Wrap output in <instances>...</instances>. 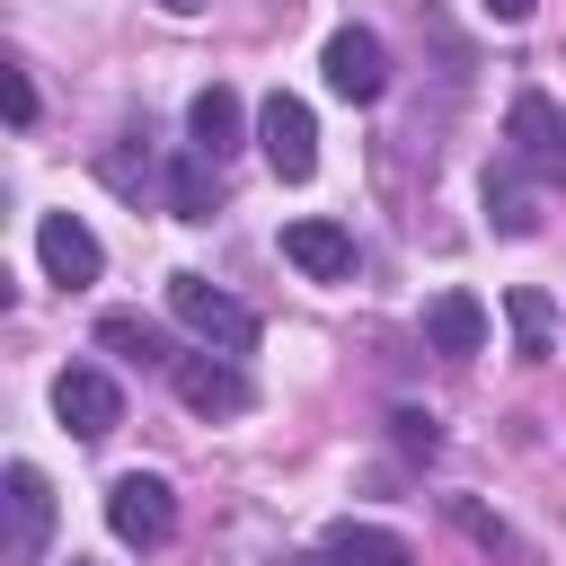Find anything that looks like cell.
I'll list each match as a JSON object with an SVG mask.
<instances>
[{
    "mask_svg": "<svg viewBox=\"0 0 566 566\" xmlns=\"http://www.w3.org/2000/svg\"><path fill=\"white\" fill-rule=\"evenodd\" d=\"M168 310L186 336H203L212 354H248L256 345V310H239L230 292H212L203 274H168Z\"/></svg>",
    "mask_w": 566,
    "mask_h": 566,
    "instance_id": "6da1fadb",
    "label": "cell"
},
{
    "mask_svg": "<svg viewBox=\"0 0 566 566\" xmlns=\"http://www.w3.org/2000/svg\"><path fill=\"white\" fill-rule=\"evenodd\" d=\"M106 531H115L124 548H159V539L177 531V495H168V478L124 469V478L106 486Z\"/></svg>",
    "mask_w": 566,
    "mask_h": 566,
    "instance_id": "7a4b0ae2",
    "label": "cell"
},
{
    "mask_svg": "<svg viewBox=\"0 0 566 566\" xmlns=\"http://www.w3.org/2000/svg\"><path fill=\"white\" fill-rule=\"evenodd\" d=\"M504 142H513V159H522L531 177L566 186V115H557V97L513 88V106H504Z\"/></svg>",
    "mask_w": 566,
    "mask_h": 566,
    "instance_id": "3957f363",
    "label": "cell"
},
{
    "mask_svg": "<svg viewBox=\"0 0 566 566\" xmlns=\"http://www.w3.org/2000/svg\"><path fill=\"white\" fill-rule=\"evenodd\" d=\"M256 142H265V159H274L283 186H301V177L318 168V115H310L292 88H274V97L256 106Z\"/></svg>",
    "mask_w": 566,
    "mask_h": 566,
    "instance_id": "277c9868",
    "label": "cell"
},
{
    "mask_svg": "<svg viewBox=\"0 0 566 566\" xmlns=\"http://www.w3.org/2000/svg\"><path fill=\"white\" fill-rule=\"evenodd\" d=\"M318 71H327V88H336L345 106H371V97L389 88V53H380L371 27H336L327 53H318Z\"/></svg>",
    "mask_w": 566,
    "mask_h": 566,
    "instance_id": "5b68a950",
    "label": "cell"
},
{
    "mask_svg": "<svg viewBox=\"0 0 566 566\" xmlns=\"http://www.w3.org/2000/svg\"><path fill=\"white\" fill-rule=\"evenodd\" d=\"M168 380H177V398H186L195 416H248V407H256V389H248V371H239L230 354H177Z\"/></svg>",
    "mask_w": 566,
    "mask_h": 566,
    "instance_id": "8992f818",
    "label": "cell"
},
{
    "mask_svg": "<svg viewBox=\"0 0 566 566\" xmlns=\"http://www.w3.org/2000/svg\"><path fill=\"white\" fill-rule=\"evenodd\" d=\"M53 416H62V433H80V442H106V433L124 424V389H115L106 371L71 363V371L53 380Z\"/></svg>",
    "mask_w": 566,
    "mask_h": 566,
    "instance_id": "52a82bcc",
    "label": "cell"
},
{
    "mask_svg": "<svg viewBox=\"0 0 566 566\" xmlns=\"http://www.w3.org/2000/svg\"><path fill=\"white\" fill-rule=\"evenodd\" d=\"M35 256H44V274L71 283V292L97 283V265H106V248H97V230H88L80 212H44V221H35Z\"/></svg>",
    "mask_w": 566,
    "mask_h": 566,
    "instance_id": "ba28073f",
    "label": "cell"
},
{
    "mask_svg": "<svg viewBox=\"0 0 566 566\" xmlns=\"http://www.w3.org/2000/svg\"><path fill=\"white\" fill-rule=\"evenodd\" d=\"M44 539H53V486H44L35 460H9V557L35 566Z\"/></svg>",
    "mask_w": 566,
    "mask_h": 566,
    "instance_id": "9c48e42d",
    "label": "cell"
},
{
    "mask_svg": "<svg viewBox=\"0 0 566 566\" xmlns=\"http://www.w3.org/2000/svg\"><path fill=\"white\" fill-rule=\"evenodd\" d=\"M283 256H292L310 283H345V274H354V239H345L336 221H318V212H310V221H283Z\"/></svg>",
    "mask_w": 566,
    "mask_h": 566,
    "instance_id": "30bf717a",
    "label": "cell"
},
{
    "mask_svg": "<svg viewBox=\"0 0 566 566\" xmlns=\"http://www.w3.org/2000/svg\"><path fill=\"white\" fill-rule=\"evenodd\" d=\"M424 345H433V354H478V345H486L478 292H433V301H424Z\"/></svg>",
    "mask_w": 566,
    "mask_h": 566,
    "instance_id": "8fae6325",
    "label": "cell"
},
{
    "mask_svg": "<svg viewBox=\"0 0 566 566\" xmlns=\"http://www.w3.org/2000/svg\"><path fill=\"white\" fill-rule=\"evenodd\" d=\"M318 566H416L398 531H371V522H336L318 539Z\"/></svg>",
    "mask_w": 566,
    "mask_h": 566,
    "instance_id": "7c38bea8",
    "label": "cell"
},
{
    "mask_svg": "<svg viewBox=\"0 0 566 566\" xmlns=\"http://www.w3.org/2000/svg\"><path fill=\"white\" fill-rule=\"evenodd\" d=\"M239 124H248V115H239V97H230V88H195L186 133H195V150H203V159H230V150H239Z\"/></svg>",
    "mask_w": 566,
    "mask_h": 566,
    "instance_id": "4fadbf2b",
    "label": "cell"
},
{
    "mask_svg": "<svg viewBox=\"0 0 566 566\" xmlns=\"http://www.w3.org/2000/svg\"><path fill=\"white\" fill-rule=\"evenodd\" d=\"M212 203H221V159L186 150V159L168 168V212H177V221H212Z\"/></svg>",
    "mask_w": 566,
    "mask_h": 566,
    "instance_id": "5bb4252c",
    "label": "cell"
},
{
    "mask_svg": "<svg viewBox=\"0 0 566 566\" xmlns=\"http://www.w3.org/2000/svg\"><path fill=\"white\" fill-rule=\"evenodd\" d=\"M504 318H513V336H522V363H539V354H548V336H557L548 292H539V283H513V292H504Z\"/></svg>",
    "mask_w": 566,
    "mask_h": 566,
    "instance_id": "9a60e30c",
    "label": "cell"
},
{
    "mask_svg": "<svg viewBox=\"0 0 566 566\" xmlns=\"http://www.w3.org/2000/svg\"><path fill=\"white\" fill-rule=\"evenodd\" d=\"M97 345H115L124 363H177L168 336H159L150 318H133V310H106V318H97Z\"/></svg>",
    "mask_w": 566,
    "mask_h": 566,
    "instance_id": "2e32d148",
    "label": "cell"
},
{
    "mask_svg": "<svg viewBox=\"0 0 566 566\" xmlns=\"http://www.w3.org/2000/svg\"><path fill=\"white\" fill-rule=\"evenodd\" d=\"M486 221H495L504 239H531V230H539V203L522 195V177H486Z\"/></svg>",
    "mask_w": 566,
    "mask_h": 566,
    "instance_id": "e0dca14e",
    "label": "cell"
},
{
    "mask_svg": "<svg viewBox=\"0 0 566 566\" xmlns=\"http://www.w3.org/2000/svg\"><path fill=\"white\" fill-rule=\"evenodd\" d=\"M451 522H460V531H469L478 548H495V557H522V539H513V531H504V522H495L486 504H469V495H451Z\"/></svg>",
    "mask_w": 566,
    "mask_h": 566,
    "instance_id": "ac0fdd59",
    "label": "cell"
},
{
    "mask_svg": "<svg viewBox=\"0 0 566 566\" xmlns=\"http://www.w3.org/2000/svg\"><path fill=\"white\" fill-rule=\"evenodd\" d=\"M389 424H398V451H424V460H433V442H442V433H433V416H424V407H398Z\"/></svg>",
    "mask_w": 566,
    "mask_h": 566,
    "instance_id": "d6986e66",
    "label": "cell"
},
{
    "mask_svg": "<svg viewBox=\"0 0 566 566\" xmlns=\"http://www.w3.org/2000/svg\"><path fill=\"white\" fill-rule=\"evenodd\" d=\"M0 97H9V124H35V80L27 71H0Z\"/></svg>",
    "mask_w": 566,
    "mask_h": 566,
    "instance_id": "ffe728a7",
    "label": "cell"
},
{
    "mask_svg": "<svg viewBox=\"0 0 566 566\" xmlns=\"http://www.w3.org/2000/svg\"><path fill=\"white\" fill-rule=\"evenodd\" d=\"M478 9H486L495 27H522V18H531V0H478Z\"/></svg>",
    "mask_w": 566,
    "mask_h": 566,
    "instance_id": "44dd1931",
    "label": "cell"
},
{
    "mask_svg": "<svg viewBox=\"0 0 566 566\" xmlns=\"http://www.w3.org/2000/svg\"><path fill=\"white\" fill-rule=\"evenodd\" d=\"M159 9H177V18H186V9H203V0H159Z\"/></svg>",
    "mask_w": 566,
    "mask_h": 566,
    "instance_id": "7402d4cb",
    "label": "cell"
}]
</instances>
